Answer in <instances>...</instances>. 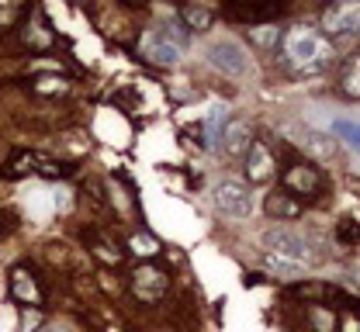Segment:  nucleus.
<instances>
[{"label": "nucleus", "mask_w": 360, "mask_h": 332, "mask_svg": "<svg viewBox=\"0 0 360 332\" xmlns=\"http://www.w3.org/2000/svg\"><path fill=\"white\" fill-rule=\"evenodd\" d=\"M281 55H284V66L295 73V77H315L322 73L326 66H333L336 59V48L333 42L312 28V25H295L281 35Z\"/></svg>", "instance_id": "obj_1"}, {"label": "nucleus", "mask_w": 360, "mask_h": 332, "mask_svg": "<svg viewBox=\"0 0 360 332\" xmlns=\"http://www.w3.org/2000/svg\"><path fill=\"white\" fill-rule=\"evenodd\" d=\"M225 128H229V107L219 104V107H212V111H208V118L201 121V145H205L208 152H215V149L222 145Z\"/></svg>", "instance_id": "obj_14"}, {"label": "nucleus", "mask_w": 360, "mask_h": 332, "mask_svg": "<svg viewBox=\"0 0 360 332\" xmlns=\"http://www.w3.org/2000/svg\"><path fill=\"white\" fill-rule=\"evenodd\" d=\"M7 294H11V301L25 312V308H32V312H42L45 305V291L39 284V277H35V270H32V263H14L11 270H7Z\"/></svg>", "instance_id": "obj_7"}, {"label": "nucleus", "mask_w": 360, "mask_h": 332, "mask_svg": "<svg viewBox=\"0 0 360 332\" xmlns=\"http://www.w3.org/2000/svg\"><path fill=\"white\" fill-rule=\"evenodd\" d=\"M212 201L225 218H250L253 215V190L243 180H222L212 194Z\"/></svg>", "instance_id": "obj_10"}, {"label": "nucleus", "mask_w": 360, "mask_h": 332, "mask_svg": "<svg viewBox=\"0 0 360 332\" xmlns=\"http://www.w3.org/2000/svg\"><path fill=\"white\" fill-rule=\"evenodd\" d=\"M170 291V274L163 267H153V263H139L129 277V294L142 305H153L160 301L163 294Z\"/></svg>", "instance_id": "obj_9"}, {"label": "nucleus", "mask_w": 360, "mask_h": 332, "mask_svg": "<svg viewBox=\"0 0 360 332\" xmlns=\"http://www.w3.org/2000/svg\"><path fill=\"white\" fill-rule=\"evenodd\" d=\"M336 332H360V315H357V312L340 315V326H336Z\"/></svg>", "instance_id": "obj_29"}, {"label": "nucleus", "mask_w": 360, "mask_h": 332, "mask_svg": "<svg viewBox=\"0 0 360 332\" xmlns=\"http://www.w3.org/2000/svg\"><path fill=\"white\" fill-rule=\"evenodd\" d=\"M281 28L277 25H260V28H250V39H253V46H264V48H277L281 46Z\"/></svg>", "instance_id": "obj_25"}, {"label": "nucleus", "mask_w": 360, "mask_h": 332, "mask_svg": "<svg viewBox=\"0 0 360 332\" xmlns=\"http://www.w3.org/2000/svg\"><path fill=\"white\" fill-rule=\"evenodd\" d=\"M177 18H180V25L194 35V32H208V28H212L215 11H212V7H205V4H184Z\"/></svg>", "instance_id": "obj_17"}, {"label": "nucleus", "mask_w": 360, "mask_h": 332, "mask_svg": "<svg viewBox=\"0 0 360 332\" xmlns=\"http://www.w3.org/2000/svg\"><path fill=\"white\" fill-rule=\"evenodd\" d=\"M125 253H132V256H139V260H146V263H153V256H160V239L153 236V232H146V229H139V232H132V236L125 239Z\"/></svg>", "instance_id": "obj_18"}, {"label": "nucleus", "mask_w": 360, "mask_h": 332, "mask_svg": "<svg viewBox=\"0 0 360 332\" xmlns=\"http://www.w3.org/2000/svg\"><path fill=\"white\" fill-rule=\"evenodd\" d=\"M18 32H21V42L28 48H35V52H45V48L56 46V32H52L49 18H45L39 7H28V21Z\"/></svg>", "instance_id": "obj_12"}, {"label": "nucleus", "mask_w": 360, "mask_h": 332, "mask_svg": "<svg viewBox=\"0 0 360 332\" xmlns=\"http://www.w3.org/2000/svg\"><path fill=\"white\" fill-rule=\"evenodd\" d=\"M264 208H267V215H274V218H295V215H302V204L295 197H288V194H270Z\"/></svg>", "instance_id": "obj_22"}, {"label": "nucleus", "mask_w": 360, "mask_h": 332, "mask_svg": "<svg viewBox=\"0 0 360 332\" xmlns=\"http://www.w3.org/2000/svg\"><path fill=\"white\" fill-rule=\"evenodd\" d=\"M28 14V4H0V35L21 28V18Z\"/></svg>", "instance_id": "obj_23"}, {"label": "nucleus", "mask_w": 360, "mask_h": 332, "mask_svg": "<svg viewBox=\"0 0 360 332\" xmlns=\"http://www.w3.org/2000/svg\"><path fill=\"white\" fill-rule=\"evenodd\" d=\"M90 249H94V256L104 263V267H118L122 260H125V249H118L111 239L104 236V232H90Z\"/></svg>", "instance_id": "obj_19"}, {"label": "nucleus", "mask_w": 360, "mask_h": 332, "mask_svg": "<svg viewBox=\"0 0 360 332\" xmlns=\"http://www.w3.org/2000/svg\"><path fill=\"white\" fill-rule=\"evenodd\" d=\"M253 142H257V139H253L250 125L236 121V125H229V128H225L222 145H219V149H225V156H229V159H246V152H250V145Z\"/></svg>", "instance_id": "obj_15"}, {"label": "nucleus", "mask_w": 360, "mask_h": 332, "mask_svg": "<svg viewBox=\"0 0 360 332\" xmlns=\"http://www.w3.org/2000/svg\"><path fill=\"white\" fill-rule=\"evenodd\" d=\"M39 332H66L63 326H49V329H39Z\"/></svg>", "instance_id": "obj_30"}, {"label": "nucleus", "mask_w": 360, "mask_h": 332, "mask_svg": "<svg viewBox=\"0 0 360 332\" xmlns=\"http://www.w3.org/2000/svg\"><path fill=\"white\" fill-rule=\"evenodd\" d=\"M187 46H191V32H187L180 21H163V25H156L153 32H146L142 55H146L153 66H174Z\"/></svg>", "instance_id": "obj_2"}, {"label": "nucleus", "mask_w": 360, "mask_h": 332, "mask_svg": "<svg viewBox=\"0 0 360 332\" xmlns=\"http://www.w3.org/2000/svg\"><path fill=\"white\" fill-rule=\"evenodd\" d=\"M246 180L250 184H270L274 180V156H270V149L264 142H253L250 145V152H246Z\"/></svg>", "instance_id": "obj_13"}, {"label": "nucleus", "mask_w": 360, "mask_h": 332, "mask_svg": "<svg viewBox=\"0 0 360 332\" xmlns=\"http://www.w3.org/2000/svg\"><path fill=\"white\" fill-rule=\"evenodd\" d=\"M336 326H340V315L333 312V305H319V301L298 305V319H295L298 332H336Z\"/></svg>", "instance_id": "obj_11"}, {"label": "nucleus", "mask_w": 360, "mask_h": 332, "mask_svg": "<svg viewBox=\"0 0 360 332\" xmlns=\"http://www.w3.org/2000/svg\"><path fill=\"white\" fill-rule=\"evenodd\" d=\"M340 91L347 97H354V100H360V52H354L340 66Z\"/></svg>", "instance_id": "obj_20"}, {"label": "nucleus", "mask_w": 360, "mask_h": 332, "mask_svg": "<svg viewBox=\"0 0 360 332\" xmlns=\"http://www.w3.org/2000/svg\"><path fill=\"white\" fill-rule=\"evenodd\" d=\"M333 132L343 139V142L350 145V149H357L360 152V121H347V118H336L333 121Z\"/></svg>", "instance_id": "obj_26"}, {"label": "nucleus", "mask_w": 360, "mask_h": 332, "mask_svg": "<svg viewBox=\"0 0 360 332\" xmlns=\"http://www.w3.org/2000/svg\"><path fill=\"white\" fill-rule=\"evenodd\" d=\"M319 32L336 42V39H360V0H336L322 11Z\"/></svg>", "instance_id": "obj_5"}, {"label": "nucleus", "mask_w": 360, "mask_h": 332, "mask_svg": "<svg viewBox=\"0 0 360 332\" xmlns=\"http://www.w3.org/2000/svg\"><path fill=\"white\" fill-rule=\"evenodd\" d=\"M7 177H42V180H63L70 177V166L56 156H45L35 149H14L7 159Z\"/></svg>", "instance_id": "obj_4"}, {"label": "nucleus", "mask_w": 360, "mask_h": 332, "mask_svg": "<svg viewBox=\"0 0 360 332\" xmlns=\"http://www.w3.org/2000/svg\"><path fill=\"white\" fill-rule=\"evenodd\" d=\"M281 180H284L288 197H295V201H319V197H326V190H329L326 177L315 170L312 163H302V159L288 163L284 173H281Z\"/></svg>", "instance_id": "obj_6"}, {"label": "nucleus", "mask_w": 360, "mask_h": 332, "mask_svg": "<svg viewBox=\"0 0 360 332\" xmlns=\"http://www.w3.org/2000/svg\"><path fill=\"white\" fill-rule=\"evenodd\" d=\"M281 14H284V7H225V18H229V21H246V25H253V28L277 21Z\"/></svg>", "instance_id": "obj_16"}, {"label": "nucleus", "mask_w": 360, "mask_h": 332, "mask_svg": "<svg viewBox=\"0 0 360 332\" xmlns=\"http://www.w3.org/2000/svg\"><path fill=\"white\" fill-rule=\"evenodd\" d=\"M264 253H277V256H288L295 263H302L305 270H312L315 263L322 260V253H315V242L298 229H288V225H274L264 232Z\"/></svg>", "instance_id": "obj_3"}, {"label": "nucleus", "mask_w": 360, "mask_h": 332, "mask_svg": "<svg viewBox=\"0 0 360 332\" xmlns=\"http://www.w3.org/2000/svg\"><path fill=\"white\" fill-rule=\"evenodd\" d=\"M264 267H267L270 274H277V277H291V281H298V277L309 274L302 263H295V260H288V256H277V253H264Z\"/></svg>", "instance_id": "obj_21"}, {"label": "nucleus", "mask_w": 360, "mask_h": 332, "mask_svg": "<svg viewBox=\"0 0 360 332\" xmlns=\"http://www.w3.org/2000/svg\"><path fill=\"white\" fill-rule=\"evenodd\" d=\"M42 322H45L42 312H32V308L21 312V332H39L42 329Z\"/></svg>", "instance_id": "obj_28"}, {"label": "nucleus", "mask_w": 360, "mask_h": 332, "mask_svg": "<svg viewBox=\"0 0 360 332\" xmlns=\"http://www.w3.org/2000/svg\"><path fill=\"white\" fill-rule=\"evenodd\" d=\"M205 62L212 69H219L222 77H232V80H239V77L250 73V55H246V48L239 46L236 39H215V42H208Z\"/></svg>", "instance_id": "obj_8"}, {"label": "nucleus", "mask_w": 360, "mask_h": 332, "mask_svg": "<svg viewBox=\"0 0 360 332\" xmlns=\"http://www.w3.org/2000/svg\"><path fill=\"white\" fill-rule=\"evenodd\" d=\"M35 91L39 94H45V97H63V94H70V80L66 77H39L35 80Z\"/></svg>", "instance_id": "obj_24"}, {"label": "nucleus", "mask_w": 360, "mask_h": 332, "mask_svg": "<svg viewBox=\"0 0 360 332\" xmlns=\"http://www.w3.org/2000/svg\"><path fill=\"white\" fill-rule=\"evenodd\" d=\"M336 236H340V242H347V246H360V225L357 222H340Z\"/></svg>", "instance_id": "obj_27"}]
</instances>
